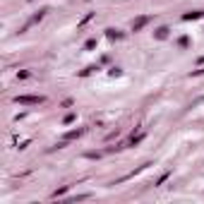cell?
Returning a JSON list of instances; mask_svg holds the SVG:
<instances>
[{
    "instance_id": "1",
    "label": "cell",
    "mask_w": 204,
    "mask_h": 204,
    "mask_svg": "<svg viewBox=\"0 0 204 204\" xmlns=\"http://www.w3.org/2000/svg\"><path fill=\"white\" fill-rule=\"evenodd\" d=\"M17 101H22V103H41V99H17Z\"/></svg>"
}]
</instances>
